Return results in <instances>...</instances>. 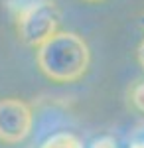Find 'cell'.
<instances>
[{
    "label": "cell",
    "instance_id": "6da1fadb",
    "mask_svg": "<svg viewBox=\"0 0 144 148\" xmlns=\"http://www.w3.org/2000/svg\"><path fill=\"white\" fill-rule=\"evenodd\" d=\"M36 61L47 79L73 83L87 73L91 53L81 36L57 30L36 47Z\"/></svg>",
    "mask_w": 144,
    "mask_h": 148
},
{
    "label": "cell",
    "instance_id": "7a4b0ae2",
    "mask_svg": "<svg viewBox=\"0 0 144 148\" xmlns=\"http://www.w3.org/2000/svg\"><path fill=\"white\" fill-rule=\"evenodd\" d=\"M59 10L53 2H38L20 14L18 18V34L24 44L38 47L45 38L57 32Z\"/></svg>",
    "mask_w": 144,
    "mask_h": 148
},
{
    "label": "cell",
    "instance_id": "3957f363",
    "mask_svg": "<svg viewBox=\"0 0 144 148\" xmlns=\"http://www.w3.org/2000/svg\"><path fill=\"white\" fill-rule=\"evenodd\" d=\"M32 109L20 99L0 101V140L6 144H18L28 138L32 130Z\"/></svg>",
    "mask_w": 144,
    "mask_h": 148
},
{
    "label": "cell",
    "instance_id": "277c9868",
    "mask_svg": "<svg viewBox=\"0 0 144 148\" xmlns=\"http://www.w3.org/2000/svg\"><path fill=\"white\" fill-rule=\"evenodd\" d=\"M42 148H83L77 136L69 134V132H56L49 138H45Z\"/></svg>",
    "mask_w": 144,
    "mask_h": 148
},
{
    "label": "cell",
    "instance_id": "5b68a950",
    "mask_svg": "<svg viewBox=\"0 0 144 148\" xmlns=\"http://www.w3.org/2000/svg\"><path fill=\"white\" fill-rule=\"evenodd\" d=\"M130 101H132V105L140 113H144V81L136 83L130 89Z\"/></svg>",
    "mask_w": 144,
    "mask_h": 148
},
{
    "label": "cell",
    "instance_id": "8992f818",
    "mask_svg": "<svg viewBox=\"0 0 144 148\" xmlns=\"http://www.w3.org/2000/svg\"><path fill=\"white\" fill-rule=\"evenodd\" d=\"M136 57H138V63L142 65V69H144V40H142V44L138 46V51H136Z\"/></svg>",
    "mask_w": 144,
    "mask_h": 148
},
{
    "label": "cell",
    "instance_id": "52a82bcc",
    "mask_svg": "<svg viewBox=\"0 0 144 148\" xmlns=\"http://www.w3.org/2000/svg\"><path fill=\"white\" fill-rule=\"evenodd\" d=\"M140 26H142V28H144V14H142V16H140Z\"/></svg>",
    "mask_w": 144,
    "mask_h": 148
},
{
    "label": "cell",
    "instance_id": "ba28073f",
    "mask_svg": "<svg viewBox=\"0 0 144 148\" xmlns=\"http://www.w3.org/2000/svg\"><path fill=\"white\" fill-rule=\"evenodd\" d=\"M85 2H103V0H85Z\"/></svg>",
    "mask_w": 144,
    "mask_h": 148
}]
</instances>
